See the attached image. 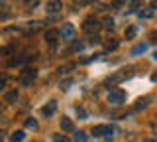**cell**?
Wrapping results in <instances>:
<instances>
[{
	"mask_svg": "<svg viewBox=\"0 0 157 142\" xmlns=\"http://www.w3.org/2000/svg\"><path fill=\"white\" fill-rule=\"evenodd\" d=\"M26 128H29V130H37V122L33 120V119H28V120H26Z\"/></svg>",
	"mask_w": 157,
	"mask_h": 142,
	"instance_id": "obj_18",
	"label": "cell"
},
{
	"mask_svg": "<svg viewBox=\"0 0 157 142\" xmlns=\"http://www.w3.org/2000/svg\"><path fill=\"white\" fill-rule=\"evenodd\" d=\"M145 50H147V46H145V43H140V46H136L134 50H132V55H140V53H144Z\"/></svg>",
	"mask_w": 157,
	"mask_h": 142,
	"instance_id": "obj_14",
	"label": "cell"
},
{
	"mask_svg": "<svg viewBox=\"0 0 157 142\" xmlns=\"http://www.w3.org/2000/svg\"><path fill=\"white\" fill-rule=\"evenodd\" d=\"M71 83H73L71 79H67V81H63V83H61V89H69V87H71Z\"/></svg>",
	"mask_w": 157,
	"mask_h": 142,
	"instance_id": "obj_22",
	"label": "cell"
},
{
	"mask_svg": "<svg viewBox=\"0 0 157 142\" xmlns=\"http://www.w3.org/2000/svg\"><path fill=\"white\" fill-rule=\"evenodd\" d=\"M134 36H136V28L134 26L128 28V30H126V38H128V40H134Z\"/></svg>",
	"mask_w": 157,
	"mask_h": 142,
	"instance_id": "obj_19",
	"label": "cell"
},
{
	"mask_svg": "<svg viewBox=\"0 0 157 142\" xmlns=\"http://www.w3.org/2000/svg\"><path fill=\"white\" fill-rule=\"evenodd\" d=\"M45 10H47V14H51V16H55V14H57L59 10H61V4H59V2H47Z\"/></svg>",
	"mask_w": 157,
	"mask_h": 142,
	"instance_id": "obj_7",
	"label": "cell"
},
{
	"mask_svg": "<svg viewBox=\"0 0 157 142\" xmlns=\"http://www.w3.org/2000/svg\"><path fill=\"white\" fill-rule=\"evenodd\" d=\"M116 47H118V42L114 40V42H108L106 43V50H116Z\"/></svg>",
	"mask_w": 157,
	"mask_h": 142,
	"instance_id": "obj_21",
	"label": "cell"
},
{
	"mask_svg": "<svg viewBox=\"0 0 157 142\" xmlns=\"http://www.w3.org/2000/svg\"><path fill=\"white\" fill-rule=\"evenodd\" d=\"M59 34L63 36V40H73V38H75V26H73V24H63V28L59 30Z\"/></svg>",
	"mask_w": 157,
	"mask_h": 142,
	"instance_id": "obj_3",
	"label": "cell"
},
{
	"mask_svg": "<svg viewBox=\"0 0 157 142\" xmlns=\"http://www.w3.org/2000/svg\"><path fill=\"white\" fill-rule=\"evenodd\" d=\"M57 36H61L57 30H47V32H45V42H47V43H55V42H57Z\"/></svg>",
	"mask_w": 157,
	"mask_h": 142,
	"instance_id": "obj_8",
	"label": "cell"
},
{
	"mask_svg": "<svg viewBox=\"0 0 157 142\" xmlns=\"http://www.w3.org/2000/svg\"><path fill=\"white\" fill-rule=\"evenodd\" d=\"M53 142H69V138L63 136V134H55V136H53Z\"/></svg>",
	"mask_w": 157,
	"mask_h": 142,
	"instance_id": "obj_20",
	"label": "cell"
},
{
	"mask_svg": "<svg viewBox=\"0 0 157 142\" xmlns=\"http://www.w3.org/2000/svg\"><path fill=\"white\" fill-rule=\"evenodd\" d=\"M55 111H57V103H55V101H49L47 105L41 109V112H43L45 116H51V115H55Z\"/></svg>",
	"mask_w": 157,
	"mask_h": 142,
	"instance_id": "obj_5",
	"label": "cell"
},
{
	"mask_svg": "<svg viewBox=\"0 0 157 142\" xmlns=\"http://www.w3.org/2000/svg\"><path fill=\"white\" fill-rule=\"evenodd\" d=\"M147 101H149V99H141V101H137V105L134 107V109H136V111H144L145 107H147Z\"/></svg>",
	"mask_w": 157,
	"mask_h": 142,
	"instance_id": "obj_17",
	"label": "cell"
},
{
	"mask_svg": "<svg viewBox=\"0 0 157 142\" xmlns=\"http://www.w3.org/2000/svg\"><path fill=\"white\" fill-rule=\"evenodd\" d=\"M37 77V71L36 69H26V71H22V75H20V83L22 85H32L33 83V79Z\"/></svg>",
	"mask_w": 157,
	"mask_h": 142,
	"instance_id": "obj_2",
	"label": "cell"
},
{
	"mask_svg": "<svg viewBox=\"0 0 157 142\" xmlns=\"http://www.w3.org/2000/svg\"><path fill=\"white\" fill-rule=\"evenodd\" d=\"M137 16L144 18V20H147V18L153 16V10H149V8H141V10H137Z\"/></svg>",
	"mask_w": 157,
	"mask_h": 142,
	"instance_id": "obj_12",
	"label": "cell"
},
{
	"mask_svg": "<svg viewBox=\"0 0 157 142\" xmlns=\"http://www.w3.org/2000/svg\"><path fill=\"white\" fill-rule=\"evenodd\" d=\"M16 99H18V91H16V89L8 91L6 95H4V101H6V103H14V101H16Z\"/></svg>",
	"mask_w": 157,
	"mask_h": 142,
	"instance_id": "obj_11",
	"label": "cell"
},
{
	"mask_svg": "<svg viewBox=\"0 0 157 142\" xmlns=\"http://www.w3.org/2000/svg\"><path fill=\"white\" fill-rule=\"evenodd\" d=\"M102 26L106 28V30H112V28H114V20H112V18H104V20H102Z\"/></svg>",
	"mask_w": 157,
	"mask_h": 142,
	"instance_id": "obj_16",
	"label": "cell"
},
{
	"mask_svg": "<svg viewBox=\"0 0 157 142\" xmlns=\"http://www.w3.org/2000/svg\"><path fill=\"white\" fill-rule=\"evenodd\" d=\"M128 77V73L126 71H120V73H114V75L108 79V83H118V81H122V79H126Z\"/></svg>",
	"mask_w": 157,
	"mask_h": 142,
	"instance_id": "obj_10",
	"label": "cell"
},
{
	"mask_svg": "<svg viewBox=\"0 0 157 142\" xmlns=\"http://www.w3.org/2000/svg\"><path fill=\"white\" fill-rule=\"evenodd\" d=\"M151 40H153V42H157V32H153V34H151Z\"/></svg>",
	"mask_w": 157,
	"mask_h": 142,
	"instance_id": "obj_24",
	"label": "cell"
},
{
	"mask_svg": "<svg viewBox=\"0 0 157 142\" xmlns=\"http://www.w3.org/2000/svg\"><path fill=\"white\" fill-rule=\"evenodd\" d=\"M124 101H126V93L122 89H114L108 93V103H112V105H122Z\"/></svg>",
	"mask_w": 157,
	"mask_h": 142,
	"instance_id": "obj_1",
	"label": "cell"
},
{
	"mask_svg": "<svg viewBox=\"0 0 157 142\" xmlns=\"http://www.w3.org/2000/svg\"><path fill=\"white\" fill-rule=\"evenodd\" d=\"M144 142H157V140H151V138H147V140H144Z\"/></svg>",
	"mask_w": 157,
	"mask_h": 142,
	"instance_id": "obj_25",
	"label": "cell"
},
{
	"mask_svg": "<svg viewBox=\"0 0 157 142\" xmlns=\"http://www.w3.org/2000/svg\"><path fill=\"white\" fill-rule=\"evenodd\" d=\"M98 28H100V24H98L94 18H86L85 24H82V30L85 32H92V30H98Z\"/></svg>",
	"mask_w": 157,
	"mask_h": 142,
	"instance_id": "obj_4",
	"label": "cell"
},
{
	"mask_svg": "<svg viewBox=\"0 0 157 142\" xmlns=\"http://www.w3.org/2000/svg\"><path fill=\"white\" fill-rule=\"evenodd\" d=\"M59 124H61V128L65 130V132H71V130H75V124H73V120H71V119H67V116H63Z\"/></svg>",
	"mask_w": 157,
	"mask_h": 142,
	"instance_id": "obj_6",
	"label": "cell"
},
{
	"mask_svg": "<svg viewBox=\"0 0 157 142\" xmlns=\"http://www.w3.org/2000/svg\"><path fill=\"white\" fill-rule=\"evenodd\" d=\"M69 69H71V67H59V75H65V73H69Z\"/></svg>",
	"mask_w": 157,
	"mask_h": 142,
	"instance_id": "obj_23",
	"label": "cell"
},
{
	"mask_svg": "<svg viewBox=\"0 0 157 142\" xmlns=\"http://www.w3.org/2000/svg\"><path fill=\"white\" fill-rule=\"evenodd\" d=\"M151 6H153V8H157V2H151Z\"/></svg>",
	"mask_w": 157,
	"mask_h": 142,
	"instance_id": "obj_26",
	"label": "cell"
},
{
	"mask_svg": "<svg viewBox=\"0 0 157 142\" xmlns=\"http://www.w3.org/2000/svg\"><path fill=\"white\" fill-rule=\"evenodd\" d=\"M153 59H155V61H157V51H155V53H153Z\"/></svg>",
	"mask_w": 157,
	"mask_h": 142,
	"instance_id": "obj_27",
	"label": "cell"
},
{
	"mask_svg": "<svg viewBox=\"0 0 157 142\" xmlns=\"http://www.w3.org/2000/svg\"><path fill=\"white\" fill-rule=\"evenodd\" d=\"M106 132H108V124H98V126L92 128V134L94 136H102V134H106Z\"/></svg>",
	"mask_w": 157,
	"mask_h": 142,
	"instance_id": "obj_9",
	"label": "cell"
},
{
	"mask_svg": "<svg viewBox=\"0 0 157 142\" xmlns=\"http://www.w3.org/2000/svg\"><path fill=\"white\" fill-rule=\"evenodd\" d=\"M24 138H26V134H24L22 130H18V132H14V134H12V138H10V142H22Z\"/></svg>",
	"mask_w": 157,
	"mask_h": 142,
	"instance_id": "obj_13",
	"label": "cell"
},
{
	"mask_svg": "<svg viewBox=\"0 0 157 142\" xmlns=\"http://www.w3.org/2000/svg\"><path fill=\"white\" fill-rule=\"evenodd\" d=\"M75 142H86L88 138H86V132H82V130H78L77 134H75V138H73Z\"/></svg>",
	"mask_w": 157,
	"mask_h": 142,
	"instance_id": "obj_15",
	"label": "cell"
}]
</instances>
